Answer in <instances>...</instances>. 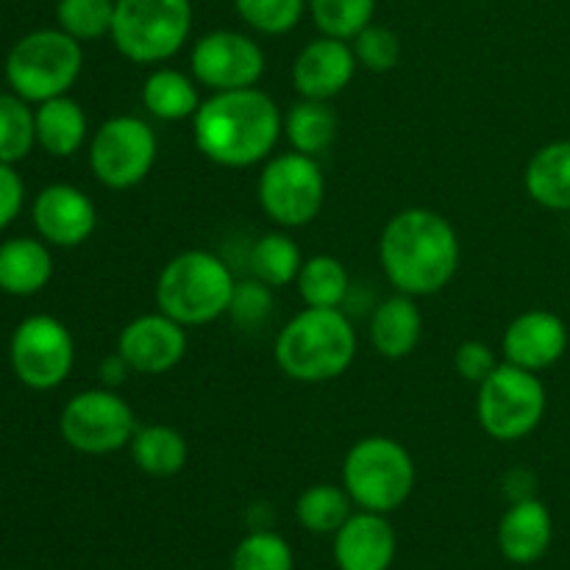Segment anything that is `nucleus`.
Segmentation results:
<instances>
[{
	"label": "nucleus",
	"mask_w": 570,
	"mask_h": 570,
	"mask_svg": "<svg viewBox=\"0 0 570 570\" xmlns=\"http://www.w3.org/2000/svg\"><path fill=\"white\" fill-rule=\"evenodd\" d=\"M284 137V111L259 87L212 92L193 117L200 154L226 170L265 165Z\"/></svg>",
	"instance_id": "nucleus-1"
},
{
	"label": "nucleus",
	"mask_w": 570,
	"mask_h": 570,
	"mask_svg": "<svg viewBox=\"0 0 570 570\" xmlns=\"http://www.w3.org/2000/svg\"><path fill=\"white\" fill-rule=\"evenodd\" d=\"M460 259V234L440 212L412 206L384 223L379 262L395 293L412 298L438 295L456 276Z\"/></svg>",
	"instance_id": "nucleus-2"
},
{
	"label": "nucleus",
	"mask_w": 570,
	"mask_h": 570,
	"mask_svg": "<svg viewBox=\"0 0 570 570\" xmlns=\"http://www.w3.org/2000/svg\"><path fill=\"white\" fill-rule=\"evenodd\" d=\"M278 371L301 384L334 382L356 360V328L343 309L304 306L273 343Z\"/></svg>",
	"instance_id": "nucleus-3"
},
{
	"label": "nucleus",
	"mask_w": 570,
	"mask_h": 570,
	"mask_svg": "<svg viewBox=\"0 0 570 570\" xmlns=\"http://www.w3.org/2000/svg\"><path fill=\"white\" fill-rule=\"evenodd\" d=\"M234 278L232 267L212 250H181L173 256L156 282V306L187 328L209 326L228 315Z\"/></svg>",
	"instance_id": "nucleus-4"
},
{
	"label": "nucleus",
	"mask_w": 570,
	"mask_h": 570,
	"mask_svg": "<svg viewBox=\"0 0 570 570\" xmlns=\"http://www.w3.org/2000/svg\"><path fill=\"white\" fill-rule=\"evenodd\" d=\"M83 70V48L78 39L56 28H37L11 45L3 59V78L14 95L28 104H45L70 95Z\"/></svg>",
	"instance_id": "nucleus-5"
},
{
	"label": "nucleus",
	"mask_w": 570,
	"mask_h": 570,
	"mask_svg": "<svg viewBox=\"0 0 570 570\" xmlns=\"http://www.w3.org/2000/svg\"><path fill=\"white\" fill-rule=\"evenodd\" d=\"M415 482L412 454L384 434L356 440L343 460V488L360 510L390 515L410 501Z\"/></svg>",
	"instance_id": "nucleus-6"
},
{
	"label": "nucleus",
	"mask_w": 570,
	"mask_h": 570,
	"mask_svg": "<svg viewBox=\"0 0 570 570\" xmlns=\"http://www.w3.org/2000/svg\"><path fill=\"white\" fill-rule=\"evenodd\" d=\"M193 33V0H115L111 42L142 67L170 61Z\"/></svg>",
	"instance_id": "nucleus-7"
},
{
	"label": "nucleus",
	"mask_w": 570,
	"mask_h": 570,
	"mask_svg": "<svg viewBox=\"0 0 570 570\" xmlns=\"http://www.w3.org/2000/svg\"><path fill=\"white\" fill-rule=\"evenodd\" d=\"M549 410V393L538 373L501 362L476 393V421L495 443H518L538 432Z\"/></svg>",
	"instance_id": "nucleus-8"
},
{
	"label": "nucleus",
	"mask_w": 570,
	"mask_h": 570,
	"mask_svg": "<svg viewBox=\"0 0 570 570\" xmlns=\"http://www.w3.org/2000/svg\"><path fill=\"white\" fill-rule=\"evenodd\" d=\"M256 198L273 226L284 232L309 226L326 200V176L321 161L298 150L271 156L262 165Z\"/></svg>",
	"instance_id": "nucleus-9"
},
{
	"label": "nucleus",
	"mask_w": 570,
	"mask_h": 570,
	"mask_svg": "<svg viewBox=\"0 0 570 570\" xmlns=\"http://www.w3.org/2000/svg\"><path fill=\"white\" fill-rule=\"evenodd\" d=\"M137 432L134 406L117 390H81L65 404L59 415V434L72 451L87 456H106L128 449Z\"/></svg>",
	"instance_id": "nucleus-10"
},
{
	"label": "nucleus",
	"mask_w": 570,
	"mask_h": 570,
	"mask_svg": "<svg viewBox=\"0 0 570 570\" xmlns=\"http://www.w3.org/2000/svg\"><path fill=\"white\" fill-rule=\"evenodd\" d=\"M156 154V131L142 117H109L89 137V170L106 189L117 193L142 184L154 170Z\"/></svg>",
	"instance_id": "nucleus-11"
},
{
	"label": "nucleus",
	"mask_w": 570,
	"mask_h": 570,
	"mask_svg": "<svg viewBox=\"0 0 570 570\" xmlns=\"http://www.w3.org/2000/svg\"><path fill=\"white\" fill-rule=\"evenodd\" d=\"M9 362L17 382L37 393H48L70 379L76 365V340L59 317L28 315L11 334Z\"/></svg>",
	"instance_id": "nucleus-12"
},
{
	"label": "nucleus",
	"mask_w": 570,
	"mask_h": 570,
	"mask_svg": "<svg viewBox=\"0 0 570 570\" xmlns=\"http://www.w3.org/2000/svg\"><path fill=\"white\" fill-rule=\"evenodd\" d=\"M267 70L262 45L254 37L232 28L204 33L189 53V72L209 92L259 87Z\"/></svg>",
	"instance_id": "nucleus-13"
},
{
	"label": "nucleus",
	"mask_w": 570,
	"mask_h": 570,
	"mask_svg": "<svg viewBox=\"0 0 570 570\" xmlns=\"http://www.w3.org/2000/svg\"><path fill=\"white\" fill-rule=\"evenodd\" d=\"M187 326L165 312H148L120 328L117 354L139 376H165L187 356Z\"/></svg>",
	"instance_id": "nucleus-14"
},
{
	"label": "nucleus",
	"mask_w": 570,
	"mask_h": 570,
	"mask_svg": "<svg viewBox=\"0 0 570 570\" xmlns=\"http://www.w3.org/2000/svg\"><path fill=\"white\" fill-rule=\"evenodd\" d=\"M31 220L37 237L50 248H78L98 228V209L92 198L76 184H48L31 204Z\"/></svg>",
	"instance_id": "nucleus-15"
},
{
	"label": "nucleus",
	"mask_w": 570,
	"mask_h": 570,
	"mask_svg": "<svg viewBox=\"0 0 570 570\" xmlns=\"http://www.w3.org/2000/svg\"><path fill=\"white\" fill-rule=\"evenodd\" d=\"M568 326L549 309L521 312L501 337V354L510 365L543 373L554 367L568 351Z\"/></svg>",
	"instance_id": "nucleus-16"
},
{
	"label": "nucleus",
	"mask_w": 570,
	"mask_h": 570,
	"mask_svg": "<svg viewBox=\"0 0 570 570\" xmlns=\"http://www.w3.org/2000/svg\"><path fill=\"white\" fill-rule=\"evenodd\" d=\"M356 56L351 42L332 37H317L301 48L293 61V83L301 98L328 100L348 89L356 72Z\"/></svg>",
	"instance_id": "nucleus-17"
},
{
	"label": "nucleus",
	"mask_w": 570,
	"mask_h": 570,
	"mask_svg": "<svg viewBox=\"0 0 570 570\" xmlns=\"http://www.w3.org/2000/svg\"><path fill=\"white\" fill-rule=\"evenodd\" d=\"M399 554V534L387 515L356 510L334 532V562L340 570H390Z\"/></svg>",
	"instance_id": "nucleus-18"
},
{
	"label": "nucleus",
	"mask_w": 570,
	"mask_h": 570,
	"mask_svg": "<svg viewBox=\"0 0 570 570\" xmlns=\"http://www.w3.org/2000/svg\"><path fill=\"white\" fill-rule=\"evenodd\" d=\"M554 540V518L540 499L510 504L499 523V551L515 566H534L543 560Z\"/></svg>",
	"instance_id": "nucleus-19"
},
{
	"label": "nucleus",
	"mask_w": 570,
	"mask_h": 570,
	"mask_svg": "<svg viewBox=\"0 0 570 570\" xmlns=\"http://www.w3.org/2000/svg\"><path fill=\"white\" fill-rule=\"evenodd\" d=\"M423 337V312L417 298L393 293L373 309L371 315V345L384 360H406L415 354Z\"/></svg>",
	"instance_id": "nucleus-20"
},
{
	"label": "nucleus",
	"mask_w": 570,
	"mask_h": 570,
	"mask_svg": "<svg viewBox=\"0 0 570 570\" xmlns=\"http://www.w3.org/2000/svg\"><path fill=\"white\" fill-rule=\"evenodd\" d=\"M53 278V254L42 237H11L0 243V293L28 298Z\"/></svg>",
	"instance_id": "nucleus-21"
},
{
	"label": "nucleus",
	"mask_w": 570,
	"mask_h": 570,
	"mask_svg": "<svg viewBox=\"0 0 570 570\" xmlns=\"http://www.w3.org/2000/svg\"><path fill=\"white\" fill-rule=\"evenodd\" d=\"M37 117V148L56 159H70L87 145L89 120L83 106L70 95H59L33 106Z\"/></svg>",
	"instance_id": "nucleus-22"
},
{
	"label": "nucleus",
	"mask_w": 570,
	"mask_h": 570,
	"mask_svg": "<svg viewBox=\"0 0 570 570\" xmlns=\"http://www.w3.org/2000/svg\"><path fill=\"white\" fill-rule=\"evenodd\" d=\"M142 106L150 117L161 122H181L193 120L195 111L200 109V83L195 81L193 72H181L176 67H154L142 83Z\"/></svg>",
	"instance_id": "nucleus-23"
},
{
	"label": "nucleus",
	"mask_w": 570,
	"mask_h": 570,
	"mask_svg": "<svg viewBox=\"0 0 570 570\" xmlns=\"http://www.w3.org/2000/svg\"><path fill=\"white\" fill-rule=\"evenodd\" d=\"M523 187L538 206L570 215V139L543 145L523 170Z\"/></svg>",
	"instance_id": "nucleus-24"
},
{
	"label": "nucleus",
	"mask_w": 570,
	"mask_h": 570,
	"mask_svg": "<svg viewBox=\"0 0 570 570\" xmlns=\"http://www.w3.org/2000/svg\"><path fill=\"white\" fill-rule=\"evenodd\" d=\"M131 460L145 476L170 479L187 468L189 445L178 429L167 423H150V426H137L131 443Z\"/></svg>",
	"instance_id": "nucleus-25"
},
{
	"label": "nucleus",
	"mask_w": 570,
	"mask_h": 570,
	"mask_svg": "<svg viewBox=\"0 0 570 570\" xmlns=\"http://www.w3.org/2000/svg\"><path fill=\"white\" fill-rule=\"evenodd\" d=\"M337 111L332 109L328 100H309L301 98L284 115V137L289 148L306 156H323L337 139Z\"/></svg>",
	"instance_id": "nucleus-26"
},
{
	"label": "nucleus",
	"mask_w": 570,
	"mask_h": 570,
	"mask_svg": "<svg viewBox=\"0 0 570 570\" xmlns=\"http://www.w3.org/2000/svg\"><path fill=\"white\" fill-rule=\"evenodd\" d=\"M248 265L254 278L265 282L267 287L282 289L287 284H295L301 265H304V254H301V245L284 228H278V232L262 234L250 245Z\"/></svg>",
	"instance_id": "nucleus-27"
},
{
	"label": "nucleus",
	"mask_w": 570,
	"mask_h": 570,
	"mask_svg": "<svg viewBox=\"0 0 570 570\" xmlns=\"http://www.w3.org/2000/svg\"><path fill=\"white\" fill-rule=\"evenodd\" d=\"M301 301L317 309H340L351 293V276L343 262L332 254H315L304 259L295 278Z\"/></svg>",
	"instance_id": "nucleus-28"
},
{
	"label": "nucleus",
	"mask_w": 570,
	"mask_h": 570,
	"mask_svg": "<svg viewBox=\"0 0 570 570\" xmlns=\"http://www.w3.org/2000/svg\"><path fill=\"white\" fill-rule=\"evenodd\" d=\"M354 507L343 484H312L295 501V521L312 534H334L354 515Z\"/></svg>",
	"instance_id": "nucleus-29"
},
{
	"label": "nucleus",
	"mask_w": 570,
	"mask_h": 570,
	"mask_svg": "<svg viewBox=\"0 0 570 570\" xmlns=\"http://www.w3.org/2000/svg\"><path fill=\"white\" fill-rule=\"evenodd\" d=\"M37 148V117L33 104L20 95L0 92V161L17 165Z\"/></svg>",
	"instance_id": "nucleus-30"
},
{
	"label": "nucleus",
	"mask_w": 570,
	"mask_h": 570,
	"mask_svg": "<svg viewBox=\"0 0 570 570\" xmlns=\"http://www.w3.org/2000/svg\"><path fill=\"white\" fill-rule=\"evenodd\" d=\"M111 22H115V0H59L56 3V26L81 45L111 37Z\"/></svg>",
	"instance_id": "nucleus-31"
},
{
	"label": "nucleus",
	"mask_w": 570,
	"mask_h": 570,
	"mask_svg": "<svg viewBox=\"0 0 570 570\" xmlns=\"http://www.w3.org/2000/svg\"><path fill=\"white\" fill-rule=\"evenodd\" d=\"M309 14L323 37L351 42L373 22L376 0H309Z\"/></svg>",
	"instance_id": "nucleus-32"
},
{
	"label": "nucleus",
	"mask_w": 570,
	"mask_h": 570,
	"mask_svg": "<svg viewBox=\"0 0 570 570\" xmlns=\"http://www.w3.org/2000/svg\"><path fill=\"white\" fill-rule=\"evenodd\" d=\"M309 0H234V11L250 31L262 37H284L304 20Z\"/></svg>",
	"instance_id": "nucleus-33"
},
{
	"label": "nucleus",
	"mask_w": 570,
	"mask_h": 570,
	"mask_svg": "<svg viewBox=\"0 0 570 570\" xmlns=\"http://www.w3.org/2000/svg\"><path fill=\"white\" fill-rule=\"evenodd\" d=\"M293 546L271 529H254L237 543L232 570H293Z\"/></svg>",
	"instance_id": "nucleus-34"
},
{
	"label": "nucleus",
	"mask_w": 570,
	"mask_h": 570,
	"mask_svg": "<svg viewBox=\"0 0 570 570\" xmlns=\"http://www.w3.org/2000/svg\"><path fill=\"white\" fill-rule=\"evenodd\" d=\"M351 48H354L356 65L365 67L367 72H390L401 61L399 33L387 26H379V22L362 28L351 39Z\"/></svg>",
	"instance_id": "nucleus-35"
},
{
	"label": "nucleus",
	"mask_w": 570,
	"mask_h": 570,
	"mask_svg": "<svg viewBox=\"0 0 570 570\" xmlns=\"http://www.w3.org/2000/svg\"><path fill=\"white\" fill-rule=\"evenodd\" d=\"M273 304H276L273 301V287H267L259 278H245V282H237V287H234L228 317L239 328H259L262 323L271 321Z\"/></svg>",
	"instance_id": "nucleus-36"
},
{
	"label": "nucleus",
	"mask_w": 570,
	"mask_h": 570,
	"mask_svg": "<svg viewBox=\"0 0 570 570\" xmlns=\"http://www.w3.org/2000/svg\"><path fill=\"white\" fill-rule=\"evenodd\" d=\"M499 365L501 362L499 356H495V351L490 348L488 343H482V340H468V343H462L460 348L454 351V371L460 373V379L476 384V387Z\"/></svg>",
	"instance_id": "nucleus-37"
},
{
	"label": "nucleus",
	"mask_w": 570,
	"mask_h": 570,
	"mask_svg": "<svg viewBox=\"0 0 570 570\" xmlns=\"http://www.w3.org/2000/svg\"><path fill=\"white\" fill-rule=\"evenodd\" d=\"M22 206H26V184L14 165L0 161V232L20 217Z\"/></svg>",
	"instance_id": "nucleus-38"
},
{
	"label": "nucleus",
	"mask_w": 570,
	"mask_h": 570,
	"mask_svg": "<svg viewBox=\"0 0 570 570\" xmlns=\"http://www.w3.org/2000/svg\"><path fill=\"white\" fill-rule=\"evenodd\" d=\"M98 373H100V387L117 390L120 384H126L128 373H134V371L128 367V362L115 351V354H109L104 362H100Z\"/></svg>",
	"instance_id": "nucleus-39"
},
{
	"label": "nucleus",
	"mask_w": 570,
	"mask_h": 570,
	"mask_svg": "<svg viewBox=\"0 0 570 570\" xmlns=\"http://www.w3.org/2000/svg\"><path fill=\"white\" fill-rule=\"evenodd\" d=\"M504 493L512 504H515V501L538 499V495H534V476L529 471H510L504 479Z\"/></svg>",
	"instance_id": "nucleus-40"
},
{
	"label": "nucleus",
	"mask_w": 570,
	"mask_h": 570,
	"mask_svg": "<svg viewBox=\"0 0 570 570\" xmlns=\"http://www.w3.org/2000/svg\"><path fill=\"white\" fill-rule=\"evenodd\" d=\"M0 76H3V67H0Z\"/></svg>",
	"instance_id": "nucleus-41"
}]
</instances>
